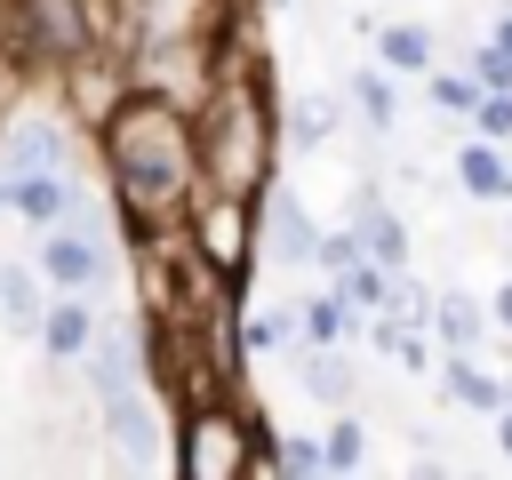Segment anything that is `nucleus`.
<instances>
[{
  "label": "nucleus",
  "instance_id": "obj_1",
  "mask_svg": "<svg viewBox=\"0 0 512 480\" xmlns=\"http://www.w3.org/2000/svg\"><path fill=\"white\" fill-rule=\"evenodd\" d=\"M96 160H104V192L120 208V232L128 240H152V232H176L192 192H200V136H192V104L160 96V88H136L88 128Z\"/></svg>",
  "mask_w": 512,
  "mask_h": 480
},
{
  "label": "nucleus",
  "instance_id": "obj_28",
  "mask_svg": "<svg viewBox=\"0 0 512 480\" xmlns=\"http://www.w3.org/2000/svg\"><path fill=\"white\" fill-rule=\"evenodd\" d=\"M424 80H432V104L440 112H472L480 104V80L472 72H424Z\"/></svg>",
  "mask_w": 512,
  "mask_h": 480
},
{
  "label": "nucleus",
  "instance_id": "obj_30",
  "mask_svg": "<svg viewBox=\"0 0 512 480\" xmlns=\"http://www.w3.org/2000/svg\"><path fill=\"white\" fill-rule=\"evenodd\" d=\"M464 72H472L480 88H512V48H496V40H488V48H472V56H464Z\"/></svg>",
  "mask_w": 512,
  "mask_h": 480
},
{
  "label": "nucleus",
  "instance_id": "obj_7",
  "mask_svg": "<svg viewBox=\"0 0 512 480\" xmlns=\"http://www.w3.org/2000/svg\"><path fill=\"white\" fill-rule=\"evenodd\" d=\"M72 160H80L72 120H56L40 104H8V120H0V176H40V168H72Z\"/></svg>",
  "mask_w": 512,
  "mask_h": 480
},
{
  "label": "nucleus",
  "instance_id": "obj_3",
  "mask_svg": "<svg viewBox=\"0 0 512 480\" xmlns=\"http://www.w3.org/2000/svg\"><path fill=\"white\" fill-rule=\"evenodd\" d=\"M264 416L240 400V392H208V400H184L176 424H168V464L176 480H256V456H264Z\"/></svg>",
  "mask_w": 512,
  "mask_h": 480
},
{
  "label": "nucleus",
  "instance_id": "obj_5",
  "mask_svg": "<svg viewBox=\"0 0 512 480\" xmlns=\"http://www.w3.org/2000/svg\"><path fill=\"white\" fill-rule=\"evenodd\" d=\"M184 240L224 272V280H248V264H256V248H264V216H256V200H232V192H192V208H184Z\"/></svg>",
  "mask_w": 512,
  "mask_h": 480
},
{
  "label": "nucleus",
  "instance_id": "obj_25",
  "mask_svg": "<svg viewBox=\"0 0 512 480\" xmlns=\"http://www.w3.org/2000/svg\"><path fill=\"white\" fill-rule=\"evenodd\" d=\"M296 336H304V320H296V312H256V320L240 328V344H248V352H280V344H296Z\"/></svg>",
  "mask_w": 512,
  "mask_h": 480
},
{
  "label": "nucleus",
  "instance_id": "obj_12",
  "mask_svg": "<svg viewBox=\"0 0 512 480\" xmlns=\"http://www.w3.org/2000/svg\"><path fill=\"white\" fill-rule=\"evenodd\" d=\"M8 208L32 224V232H48V224H64V208H72V168H40V176H8Z\"/></svg>",
  "mask_w": 512,
  "mask_h": 480
},
{
  "label": "nucleus",
  "instance_id": "obj_31",
  "mask_svg": "<svg viewBox=\"0 0 512 480\" xmlns=\"http://www.w3.org/2000/svg\"><path fill=\"white\" fill-rule=\"evenodd\" d=\"M392 360H400V368H408V376H424V368H432V344H424V328H408V336H400V352H392Z\"/></svg>",
  "mask_w": 512,
  "mask_h": 480
},
{
  "label": "nucleus",
  "instance_id": "obj_18",
  "mask_svg": "<svg viewBox=\"0 0 512 480\" xmlns=\"http://www.w3.org/2000/svg\"><path fill=\"white\" fill-rule=\"evenodd\" d=\"M40 264H0V320L16 328V336H32L40 328Z\"/></svg>",
  "mask_w": 512,
  "mask_h": 480
},
{
  "label": "nucleus",
  "instance_id": "obj_15",
  "mask_svg": "<svg viewBox=\"0 0 512 480\" xmlns=\"http://www.w3.org/2000/svg\"><path fill=\"white\" fill-rule=\"evenodd\" d=\"M432 328H440V344H448V352H480L496 320L480 312V296H464V288H448V296L432 304Z\"/></svg>",
  "mask_w": 512,
  "mask_h": 480
},
{
  "label": "nucleus",
  "instance_id": "obj_13",
  "mask_svg": "<svg viewBox=\"0 0 512 480\" xmlns=\"http://www.w3.org/2000/svg\"><path fill=\"white\" fill-rule=\"evenodd\" d=\"M440 384H448V400H456V408H472V416H496V408L512 400V384H504V376H488V368H480V352H448V360H440Z\"/></svg>",
  "mask_w": 512,
  "mask_h": 480
},
{
  "label": "nucleus",
  "instance_id": "obj_19",
  "mask_svg": "<svg viewBox=\"0 0 512 480\" xmlns=\"http://www.w3.org/2000/svg\"><path fill=\"white\" fill-rule=\"evenodd\" d=\"M328 136H336V96H296V104L280 112V144L312 152V144H328Z\"/></svg>",
  "mask_w": 512,
  "mask_h": 480
},
{
  "label": "nucleus",
  "instance_id": "obj_4",
  "mask_svg": "<svg viewBox=\"0 0 512 480\" xmlns=\"http://www.w3.org/2000/svg\"><path fill=\"white\" fill-rule=\"evenodd\" d=\"M104 40V0H0V48L24 72H56Z\"/></svg>",
  "mask_w": 512,
  "mask_h": 480
},
{
  "label": "nucleus",
  "instance_id": "obj_24",
  "mask_svg": "<svg viewBox=\"0 0 512 480\" xmlns=\"http://www.w3.org/2000/svg\"><path fill=\"white\" fill-rule=\"evenodd\" d=\"M360 256H368V240H360V224L344 216L336 232H320V256H312V272H328V280H336V272H352Z\"/></svg>",
  "mask_w": 512,
  "mask_h": 480
},
{
  "label": "nucleus",
  "instance_id": "obj_17",
  "mask_svg": "<svg viewBox=\"0 0 512 480\" xmlns=\"http://www.w3.org/2000/svg\"><path fill=\"white\" fill-rule=\"evenodd\" d=\"M352 384H360V376H352V360H344L336 344H312V352H304V392H312L320 408H352Z\"/></svg>",
  "mask_w": 512,
  "mask_h": 480
},
{
  "label": "nucleus",
  "instance_id": "obj_21",
  "mask_svg": "<svg viewBox=\"0 0 512 480\" xmlns=\"http://www.w3.org/2000/svg\"><path fill=\"white\" fill-rule=\"evenodd\" d=\"M336 296H344L352 312H384V304H392V264H376V256H360L352 272H336Z\"/></svg>",
  "mask_w": 512,
  "mask_h": 480
},
{
  "label": "nucleus",
  "instance_id": "obj_9",
  "mask_svg": "<svg viewBox=\"0 0 512 480\" xmlns=\"http://www.w3.org/2000/svg\"><path fill=\"white\" fill-rule=\"evenodd\" d=\"M32 264H40L48 288H88L96 296L112 280V240L104 232H80V224H48L40 248H32Z\"/></svg>",
  "mask_w": 512,
  "mask_h": 480
},
{
  "label": "nucleus",
  "instance_id": "obj_26",
  "mask_svg": "<svg viewBox=\"0 0 512 480\" xmlns=\"http://www.w3.org/2000/svg\"><path fill=\"white\" fill-rule=\"evenodd\" d=\"M480 136H496V144H512V88H480V104L464 112Z\"/></svg>",
  "mask_w": 512,
  "mask_h": 480
},
{
  "label": "nucleus",
  "instance_id": "obj_14",
  "mask_svg": "<svg viewBox=\"0 0 512 480\" xmlns=\"http://www.w3.org/2000/svg\"><path fill=\"white\" fill-rule=\"evenodd\" d=\"M456 184H464L472 200H512V160H504V144H496V136H472V144L456 152Z\"/></svg>",
  "mask_w": 512,
  "mask_h": 480
},
{
  "label": "nucleus",
  "instance_id": "obj_23",
  "mask_svg": "<svg viewBox=\"0 0 512 480\" xmlns=\"http://www.w3.org/2000/svg\"><path fill=\"white\" fill-rule=\"evenodd\" d=\"M296 320H304V344H344V328H352V304L328 288V296H304V312H296Z\"/></svg>",
  "mask_w": 512,
  "mask_h": 480
},
{
  "label": "nucleus",
  "instance_id": "obj_22",
  "mask_svg": "<svg viewBox=\"0 0 512 480\" xmlns=\"http://www.w3.org/2000/svg\"><path fill=\"white\" fill-rule=\"evenodd\" d=\"M320 456H328V472H360L368 464V432H360L352 408H336V424L320 432Z\"/></svg>",
  "mask_w": 512,
  "mask_h": 480
},
{
  "label": "nucleus",
  "instance_id": "obj_32",
  "mask_svg": "<svg viewBox=\"0 0 512 480\" xmlns=\"http://www.w3.org/2000/svg\"><path fill=\"white\" fill-rule=\"evenodd\" d=\"M488 320H496V328H512V280H504V288L488 296Z\"/></svg>",
  "mask_w": 512,
  "mask_h": 480
},
{
  "label": "nucleus",
  "instance_id": "obj_33",
  "mask_svg": "<svg viewBox=\"0 0 512 480\" xmlns=\"http://www.w3.org/2000/svg\"><path fill=\"white\" fill-rule=\"evenodd\" d=\"M496 448H504V464H512V400L496 408Z\"/></svg>",
  "mask_w": 512,
  "mask_h": 480
},
{
  "label": "nucleus",
  "instance_id": "obj_6",
  "mask_svg": "<svg viewBox=\"0 0 512 480\" xmlns=\"http://www.w3.org/2000/svg\"><path fill=\"white\" fill-rule=\"evenodd\" d=\"M96 424H104L112 464H128V472H160V464H168V432H160V400H152V384L96 392Z\"/></svg>",
  "mask_w": 512,
  "mask_h": 480
},
{
  "label": "nucleus",
  "instance_id": "obj_8",
  "mask_svg": "<svg viewBox=\"0 0 512 480\" xmlns=\"http://www.w3.org/2000/svg\"><path fill=\"white\" fill-rule=\"evenodd\" d=\"M80 376H88V392L152 384V312L144 320H96V336L80 352Z\"/></svg>",
  "mask_w": 512,
  "mask_h": 480
},
{
  "label": "nucleus",
  "instance_id": "obj_20",
  "mask_svg": "<svg viewBox=\"0 0 512 480\" xmlns=\"http://www.w3.org/2000/svg\"><path fill=\"white\" fill-rule=\"evenodd\" d=\"M400 72H384V64H368V72H352V104H360V120L384 136L392 120H400V88H392Z\"/></svg>",
  "mask_w": 512,
  "mask_h": 480
},
{
  "label": "nucleus",
  "instance_id": "obj_2",
  "mask_svg": "<svg viewBox=\"0 0 512 480\" xmlns=\"http://www.w3.org/2000/svg\"><path fill=\"white\" fill-rule=\"evenodd\" d=\"M192 136H200V184L232 192V200H264L280 176V96H272V64L256 24L240 16L224 32L216 80L192 104Z\"/></svg>",
  "mask_w": 512,
  "mask_h": 480
},
{
  "label": "nucleus",
  "instance_id": "obj_10",
  "mask_svg": "<svg viewBox=\"0 0 512 480\" xmlns=\"http://www.w3.org/2000/svg\"><path fill=\"white\" fill-rule=\"evenodd\" d=\"M96 296L88 288H56L48 296V312H40V352L56 360V368H80V352H88V336H96Z\"/></svg>",
  "mask_w": 512,
  "mask_h": 480
},
{
  "label": "nucleus",
  "instance_id": "obj_16",
  "mask_svg": "<svg viewBox=\"0 0 512 480\" xmlns=\"http://www.w3.org/2000/svg\"><path fill=\"white\" fill-rule=\"evenodd\" d=\"M376 64L384 72H432V24H376Z\"/></svg>",
  "mask_w": 512,
  "mask_h": 480
},
{
  "label": "nucleus",
  "instance_id": "obj_11",
  "mask_svg": "<svg viewBox=\"0 0 512 480\" xmlns=\"http://www.w3.org/2000/svg\"><path fill=\"white\" fill-rule=\"evenodd\" d=\"M256 216H264V248H272L280 264H296V272H304V264L320 256V224H312V208H304L296 192H280V184H272V192L256 200Z\"/></svg>",
  "mask_w": 512,
  "mask_h": 480
},
{
  "label": "nucleus",
  "instance_id": "obj_27",
  "mask_svg": "<svg viewBox=\"0 0 512 480\" xmlns=\"http://www.w3.org/2000/svg\"><path fill=\"white\" fill-rule=\"evenodd\" d=\"M280 472H296V480H320V472H328L320 440H312V432H280Z\"/></svg>",
  "mask_w": 512,
  "mask_h": 480
},
{
  "label": "nucleus",
  "instance_id": "obj_29",
  "mask_svg": "<svg viewBox=\"0 0 512 480\" xmlns=\"http://www.w3.org/2000/svg\"><path fill=\"white\" fill-rule=\"evenodd\" d=\"M432 304H440V296H432L424 280H408V272H392V304H384V312H400V320H416V328H424V320H432Z\"/></svg>",
  "mask_w": 512,
  "mask_h": 480
}]
</instances>
